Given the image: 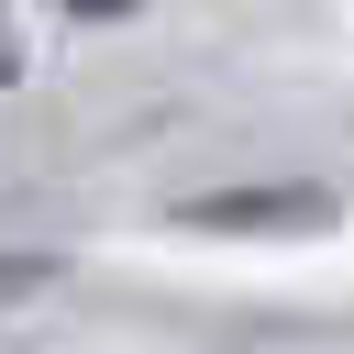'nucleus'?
<instances>
[{
  "label": "nucleus",
  "instance_id": "obj_1",
  "mask_svg": "<svg viewBox=\"0 0 354 354\" xmlns=\"http://www.w3.org/2000/svg\"><path fill=\"white\" fill-rule=\"evenodd\" d=\"M332 221H343L332 188H210V199H177V232H210V243H310Z\"/></svg>",
  "mask_w": 354,
  "mask_h": 354
},
{
  "label": "nucleus",
  "instance_id": "obj_2",
  "mask_svg": "<svg viewBox=\"0 0 354 354\" xmlns=\"http://www.w3.org/2000/svg\"><path fill=\"white\" fill-rule=\"evenodd\" d=\"M66 277V254H11L0 243V299H33V288H55Z\"/></svg>",
  "mask_w": 354,
  "mask_h": 354
}]
</instances>
